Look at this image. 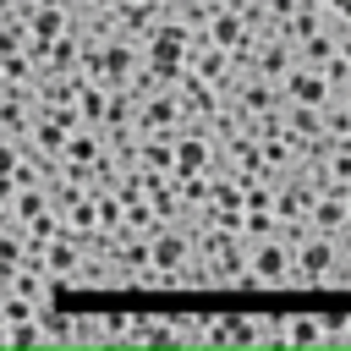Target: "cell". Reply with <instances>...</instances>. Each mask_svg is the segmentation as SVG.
Instances as JSON below:
<instances>
[{
  "instance_id": "277c9868",
  "label": "cell",
  "mask_w": 351,
  "mask_h": 351,
  "mask_svg": "<svg viewBox=\"0 0 351 351\" xmlns=\"http://www.w3.org/2000/svg\"><path fill=\"white\" fill-rule=\"evenodd\" d=\"M280 346H329L324 313H280Z\"/></svg>"
},
{
  "instance_id": "3957f363",
  "label": "cell",
  "mask_w": 351,
  "mask_h": 351,
  "mask_svg": "<svg viewBox=\"0 0 351 351\" xmlns=\"http://www.w3.org/2000/svg\"><path fill=\"white\" fill-rule=\"evenodd\" d=\"M230 346H280V313H230Z\"/></svg>"
},
{
  "instance_id": "52a82bcc",
  "label": "cell",
  "mask_w": 351,
  "mask_h": 351,
  "mask_svg": "<svg viewBox=\"0 0 351 351\" xmlns=\"http://www.w3.org/2000/svg\"><path fill=\"white\" fill-rule=\"evenodd\" d=\"M329 324V346H351V313H324Z\"/></svg>"
},
{
  "instance_id": "ba28073f",
  "label": "cell",
  "mask_w": 351,
  "mask_h": 351,
  "mask_svg": "<svg viewBox=\"0 0 351 351\" xmlns=\"http://www.w3.org/2000/svg\"><path fill=\"white\" fill-rule=\"evenodd\" d=\"M329 16H335L340 27H351V0H329Z\"/></svg>"
},
{
  "instance_id": "7a4b0ae2",
  "label": "cell",
  "mask_w": 351,
  "mask_h": 351,
  "mask_svg": "<svg viewBox=\"0 0 351 351\" xmlns=\"http://www.w3.org/2000/svg\"><path fill=\"white\" fill-rule=\"evenodd\" d=\"M285 99H296V104H313V110H329L335 99H340V88H329V77L324 71H313V66H296L285 82Z\"/></svg>"
},
{
  "instance_id": "5b68a950",
  "label": "cell",
  "mask_w": 351,
  "mask_h": 351,
  "mask_svg": "<svg viewBox=\"0 0 351 351\" xmlns=\"http://www.w3.org/2000/svg\"><path fill=\"white\" fill-rule=\"evenodd\" d=\"M93 329H99V346H132V329H137V313H126V307H110V313H93Z\"/></svg>"
},
{
  "instance_id": "6da1fadb",
  "label": "cell",
  "mask_w": 351,
  "mask_h": 351,
  "mask_svg": "<svg viewBox=\"0 0 351 351\" xmlns=\"http://www.w3.org/2000/svg\"><path fill=\"white\" fill-rule=\"evenodd\" d=\"M247 269H252V291H263V296H274V291H296L285 230H274V236H263V241H247Z\"/></svg>"
},
{
  "instance_id": "8992f818",
  "label": "cell",
  "mask_w": 351,
  "mask_h": 351,
  "mask_svg": "<svg viewBox=\"0 0 351 351\" xmlns=\"http://www.w3.org/2000/svg\"><path fill=\"white\" fill-rule=\"evenodd\" d=\"M5 346H16V351H38V346H49L44 318H16V324H5Z\"/></svg>"
}]
</instances>
